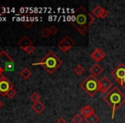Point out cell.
<instances>
[{
    "mask_svg": "<svg viewBox=\"0 0 125 123\" xmlns=\"http://www.w3.org/2000/svg\"><path fill=\"white\" fill-rule=\"evenodd\" d=\"M95 18L83 6L77 9L71 17V24L83 36L87 34L89 27L94 22Z\"/></svg>",
    "mask_w": 125,
    "mask_h": 123,
    "instance_id": "1",
    "label": "cell"
},
{
    "mask_svg": "<svg viewBox=\"0 0 125 123\" xmlns=\"http://www.w3.org/2000/svg\"><path fill=\"white\" fill-rule=\"evenodd\" d=\"M103 100L112 109V119L113 120L117 110L125 103V95L117 86H113L103 97Z\"/></svg>",
    "mask_w": 125,
    "mask_h": 123,
    "instance_id": "2",
    "label": "cell"
},
{
    "mask_svg": "<svg viewBox=\"0 0 125 123\" xmlns=\"http://www.w3.org/2000/svg\"><path fill=\"white\" fill-rule=\"evenodd\" d=\"M32 65H41L49 74H53L62 65V61L53 51H49L40 62Z\"/></svg>",
    "mask_w": 125,
    "mask_h": 123,
    "instance_id": "3",
    "label": "cell"
},
{
    "mask_svg": "<svg viewBox=\"0 0 125 123\" xmlns=\"http://www.w3.org/2000/svg\"><path fill=\"white\" fill-rule=\"evenodd\" d=\"M80 87L82 90L87 93L89 97H94L100 90L99 80L94 75L90 74L84 80H83L80 84Z\"/></svg>",
    "mask_w": 125,
    "mask_h": 123,
    "instance_id": "4",
    "label": "cell"
},
{
    "mask_svg": "<svg viewBox=\"0 0 125 123\" xmlns=\"http://www.w3.org/2000/svg\"><path fill=\"white\" fill-rule=\"evenodd\" d=\"M0 68L3 72L15 70V61L5 50L0 52Z\"/></svg>",
    "mask_w": 125,
    "mask_h": 123,
    "instance_id": "5",
    "label": "cell"
},
{
    "mask_svg": "<svg viewBox=\"0 0 125 123\" xmlns=\"http://www.w3.org/2000/svg\"><path fill=\"white\" fill-rule=\"evenodd\" d=\"M112 75L114 80L120 86H122L123 81L125 78V65L124 63H120L112 71Z\"/></svg>",
    "mask_w": 125,
    "mask_h": 123,
    "instance_id": "6",
    "label": "cell"
},
{
    "mask_svg": "<svg viewBox=\"0 0 125 123\" xmlns=\"http://www.w3.org/2000/svg\"><path fill=\"white\" fill-rule=\"evenodd\" d=\"M74 45H75L74 39L70 36H66L58 43V48L61 51L66 52L69 50H71Z\"/></svg>",
    "mask_w": 125,
    "mask_h": 123,
    "instance_id": "7",
    "label": "cell"
},
{
    "mask_svg": "<svg viewBox=\"0 0 125 123\" xmlns=\"http://www.w3.org/2000/svg\"><path fill=\"white\" fill-rule=\"evenodd\" d=\"M99 83H100V90H99L100 93L109 92L112 88V86H113V83L109 80V78L107 76L102 77L99 80Z\"/></svg>",
    "mask_w": 125,
    "mask_h": 123,
    "instance_id": "8",
    "label": "cell"
},
{
    "mask_svg": "<svg viewBox=\"0 0 125 123\" xmlns=\"http://www.w3.org/2000/svg\"><path fill=\"white\" fill-rule=\"evenodd\" d=\"M11 88H13V84L6 77L0 81V94L2 96H6V93Z\"/></svg>",
    "mask_w": 125,
    "mask_h": 123,
    "instance_id": "9",
    "label": "cell"
},
{
    "mask_svg": "<svg viewBox=\"0 0 125 123\" xmlns=\"http://www.w3.org/2000/svg\"><path fill=\"white\" fill-rule=\"evenodd\" d=\"M90 57L94 62H96V63H98L99 62L101 61L102 59L105 58V53L101 48H97L91 53Z\"/></svg>",
    "mask_w": 125,
    "mask_h": 123,
    "instance_id": "10",
    "label": "cell"
},
{
    "mask_svg": "<svg viewBox=\"0 0 125 123\" xmlns=\"http://www.w3.org/2000/svg\"><path fill=\"white\" fill-rule=\"evenodd\" d=\"M94 110L93 107H91L90 105H84L82 109L80 110V115L83 117H87L89 115L94 114Z\"/></svg>",
    "mask_w": 125,
    "mask_h": 123,
    "instance_id": "11",
    "label": "cell"
},
{
    "mask_svg": "<svg viewBox=\"0 0 125 123\" xmlns=\"http://www.w3.org/2000/svg\"><path fill=\"white\" fill-rule=\"evenodd\" d=\"M89 72L92 75H94V77L97 78V76H99L100 74L103 72V68L100 66L99 63H94L90 68H89Z\"/></svg>",
    "mask_w": 125,
    "mask_h": 123,
    "instance_id": "12",
    "label": "cell"
},
{
    "mask_svg": "<svg viewBox=\"0 0 125 123\" xmlns=\"http://www.w3.org/2000/svg\"><path fill=\"white\" fill-rule=\"evenodd\" d=\"M17 44H18V45L21 47V48H22V50L26 48V47L32 45V42H31V40L27 36H23L20 40H19Z\"/></svg>",
    "mask_w": 125,
    "mask_h": 123,
    "instance_id": "13",
    "label": "cell"
},
{
    "mask_svg": "<svg viewBox=\"0 0 125 123\" xmlns=\"http://www.w3.org/2000/svg\"><path fill=\"white\" fill-rule=\"evenodd\" d=\"M44 109H45V105L43 104V103H41L40 101L37 102V103H35L34 104L32 105V110H34L37 114L42 113V112L44 110Z\"/></svg>",
    "mask_w": 125,
    "mask_h": 123,
    "instance_id": "14",
    "label": "cell"
},
{
    "mask_svg": "<svg viewBox=\"0 0 125 123\" xmlns=\"http://www.w3.org/2000/svg\"><path fill=\"white\" fill-rule=\"evenodd\" d=\"M84 121H85L86 123H98L100 121V118L94 113L87 117H84Z\"/></svg>",
    "mask_w": 125,
    "mask_h": 123,
    "instance_id": "15",
    "label": "cell"
},
{
    "mask_svg": "<svg viewBox=\"0 0 125 123\" xmlns=\"http://www.w3.org/2000/svg\"><path fill=\"white\" fill-rule=\"evenodd\" d=\"M102 10H103V8H102L100 5H97L94 10H92V15L94 16V18H100L101 16V13Z\"/></svg>",
    "mask_w": 125,
    "mask_h": 123,
    "instance_id": "16",
    "label": "cell"
},
{
    "mask_svg": "<svg viewBox=\"0 0 125 123\" xmlns=\"http://www.w3.org/2000/svg\"><path fill=\"white\" fill-rule=\"evenodd\" d=\"M20 74H21V76L23 79H25V80H27V79H29L30 76L31 75V70H30L28 68H24L21 71Z\"/></svg>",
    "mask_w": 125,
    "mask_h": 123,
    "instance_id": "17",
    "label": "cell"
},
{
    "mask_svg": "<svg viewBox=\"0 0 125 123\" xmlns=\"http://www.w3.org/2000/svg\"><path fill=\"white\" fill-rule=\"evenodd\" d=\"M74 73L77 74V75H82L84 73L83 67L82 65H80V64L77 65V66L75 67V68H74Z\"/></svg>",
    "mask_w": 125,
    "mask_h": 123,
    "instance_id": "18",
    "label": "cell"
},
{
    "mask_svg": "<svg viewBox=\"0 0 125 123\" xmlns=\"http://www.w3.org/2000/svg\"><path fill=\"white\" fill-rule=\"evenodd\" d=\"M72 121H73V123H82L83 117H82V115H81L80 114H76L73 117Z\"/></svg>",
    "mask_w": 125,
    "mask_h": 123,
    "instance_id": "19",
    "label": "cell"
},
{
    "mask_svg": "<svg viewBox=\"0 0 125 123\" xmlns=\"http://www.w3.org/2000/svg\"><path fill=\"white\" fill-rule=\"evenodd\" d=\"M30 98H31V99L32 100L34 103H37V102L40 101V98H41V97H40V95L38 94V92H33L32 94L30 96Z\"/></svg>",
    "mask_w": 125,
    "mask_h": 123,
    "instance_id": "20",
    "label": "cell"
},
{
    "mask_svg": "<svg viewBox=\"0 0 125 123\" xmlns=\"http://www.w3.org/2000/svg\"><path fill=\"white\" fill-rule=\"evenodd\" d=\"M41 35L43 36V38H49V37H50V35H51L50 32V29H49V28L43 29V30L41 31Z\"/></svg>",
    "mask_w": 125,
    "mask_h": 123,
    "instance_id": "21",
    "label": "cell"
},
{
    "mask_svg": "<svg viewBox=\"0 0 125 123\" xmlns=\"http://www.w3.org/2000/svg\"><path fill=\"white\" fill-rule=\"evenodd\" d=\"M15 95H16V92H15V90L14 88H11L8 92L6 93V96L8 97L9 98H10V99H12Z\"/></svg>",
    "mask_w": 125,
    "mask_h": 123,
    "instance_id": "22",
    "label": "cell"
},
{
    "mask_svg": "<svg viewBox=\"0 0 125 123\" xmlns=\"http://www.w3.org/2000/svg\"><path fill=\"white\" fill-rule=\"evenodd\" d=\"M35 50H36V48H35L34 45H31V46H28V47H26V48L23 49V50H25L26 53H28V54H31Z\"/></svg>",
    "mask_w": 125,
    "mask_h": 123,
    "instance_id": "23",
    "label": "cell"
},
{
    "mask_svg": "<svg viewBox=\"0 0 125 123\" xmlns=\"http://www.w3.org/2000/svg\"><path fill=\"white\" fill-rule=\"evenodd\" d=\"M49 29H50V34L51 35H55L56 33H58V31H59L55 26H51V27Z\"/></svg>",
    "mask_w": 125,
    "mask_h": 123,
    "instance_id": "24",
    "label": "cell"
},
{
    "mask_svg": "<svg viewBox=\"0 0 125 123\" xmlns=\"http://www.w3.org/2000/svg\"><path fill=\"white\" fill-rule=\"evenodd\" d=\"M23 25L25 26L26 28H31V27L33 25V22H31V21H26V22H23Z\"/></svg>",
    "mask_w": 125,
    "mask_h": 123,
    "instance_id": "25",
    "label": "cell"
},
{
    "mask_svg": "<svg viewBox=\"0 0 125 123\" xmlns=\"http://www.w3.org/2000/svg\"><path fill=\"white\" fill-rule=\"evenodd\" d=\"M108 15H109V12L107 11L105 9H103V10H102V13H101V16H100V19L106 18V17L108 16Z\"/></svg>",
    "mask_w": 125,
    "mask_h": 123,
    "instance_id": "26",
    "label": "cell"
},
{
    "mask_svg": "<svg viewBox=\"0 0 125 123\" xmlns=\"http://www.w3.org/2000/svg\"><path fill=\"white\" fill-rule=\"evenodd\" d=\"M55 123H67V122H66L64 118H60V119H58V120L56 121Z\"/></svg>",
    "mask_w": 125,
    "mask_h": 123,
    "instance_id": "27",
    "label": "cell"
},
{
    "mask_svg": "<svg viewBox=\"0 0 125 123\" xmlns=\"http://www.w3.org/2000/svg\"><path fill=\"white\" fill-rule=\"evenodd\" d=\"M122 86L123 88H124V90H125V78H124V81H123V84H122V86Z\"/></svg>",
    "mask_w": 125,
    "mask_h": 123,
    "instance_id": "28",
    "label": "cell"
},
{
    "mask_svg": "<svg viewBox=\"0 0 125 123\" xmlns=\"http://www.w3.org/2000/svg\"><path fill=\"white\" fill-rule=\"evenodd\" d=\"M3 106V102H2L1 100H0V109H1Z\"/></svg>",
    "mask_w": 125,
    "mask_h": 123,
    "instance_id": "29",
    "label": "cell"
},
{
    "mask_svg": "<svg viewBox=\"0 0 125 123\" xmlns=\"http://www.w3.org/2000/svg\"><path fill=\"white\" fill-rule=\"evenodd\" d=\"M3 69H2V68H0V74H2V73H3Z\"/></svg>",
    "mask_w": 125,
    "mask_h": 123,
    "instance_id": "30",
    "label": "cell"
}]
</instances>
